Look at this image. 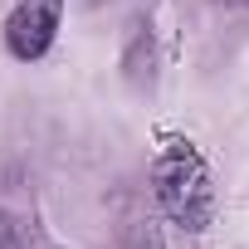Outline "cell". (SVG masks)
<instances>
[{
	"instance_id": "3",
	"label": "cell",
	"mask_w": 249,
	"mask_h": 249,
	"mask_svg": "<svg viewBox=\"0 0 249 249\" xmlns=\"http://www.w3.org/2000/svg\"><path fill=\"white\" fill-rule=\"evenodd\" d=\"M0 249H30V244H25V234H20V225H15L5 210H0Z\"/></svg>"
},
{
	"instance_id": "1",
	"label": "cell",
	"mask_w": 249,
	"mask_h": 249,
	"mask_svg": "<svg viewBox=\"0 0 249 249\" xmlns=\"http://www.w3.org/2000/svg\"><path fill=\"white\" fill-rule=\"evenodd\" d=\"M152 191L161 200V210L171 215V225L200 234L210 220H215V181H210V166L205 157L196 152V142L186 137H161L157 157H152Z\"/></svg>"
},
{
	"instance_id": "2",
	"label": "cell",
	"mask_w": 249,
	"mask_h": 249,
	"mask_svg": "<svg viewBox=\"0 0 249 249\" xmlns=\"http://www.w3.org/2000/svg\"><path fill=\"white\" fill-rule=\"evenodd\" d=\"M59 15H64V0H15V10L5 20V49L20 64L44 59L59 35Z\"/></svg>"
}]
</instances>
